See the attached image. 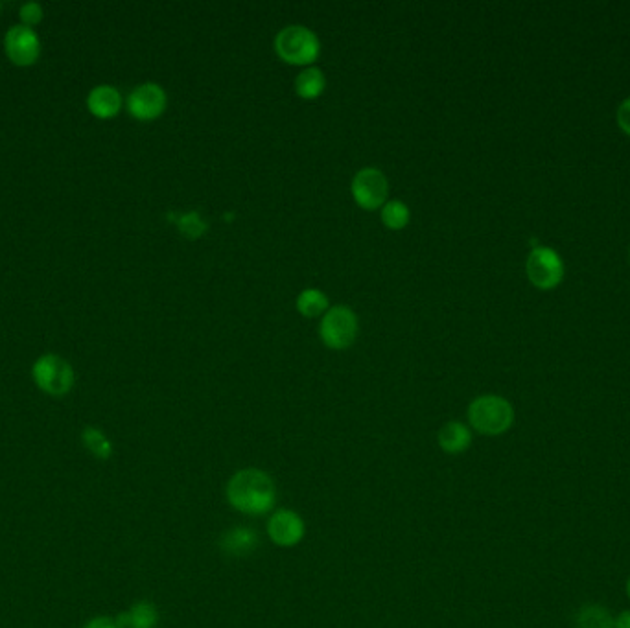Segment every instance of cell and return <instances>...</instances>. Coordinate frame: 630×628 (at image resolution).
<instances>
[{
    "label": "cell",
    "instance_id": "cell-1",
    "mask_svg": "<svg viewBox=\"0 0 630 628\" xmlns=\"http://www.w3.org/2000/svg\"><path fill=\"white\" fill-rule=\"evenodd\" d=\"M225 498L234 511L244 516H264L277 503V485L268 472L249 466L229 477Z\"/></svg>",
    "mask_w": 630,
    "mask_h": 628
},
{
    "label": "cell",
    "instance_id": "cell-2",
    "mask_svg": "<svg viewBox=\"0 0 630 628\" xmlns=\"http://www.w3.org/2000/svg\"><path fill=\"white\" fill-rule=\"evenodd\" d=\"M468 424L479 435L500 437L513 428V404L500 395H481L470 402Z\"/></svg>",
    "mask_w": 630,
    "mask_h": 628
},
{
    "label": "cell",
    "instance_id": "cell-3",
    "mask_svg": "<svg viewBox=\"0 0 630 628\" xmlns=\"http://www.w3.org/2000/svg\"><path fill=\"white\" fill-rule=\"evenodd\" d=\"M275 52L284 63L290 65H312L319 58V37L306 26L290 24L282 28L275 37Z\"/></svg>",
    "mask_w": 630,
    "mask_h": 628
},
{
    "label": "cell",
    "instance_id": "cell-4",
    "mask_svg": "<svg viewBox=\"0 0 630 628\" xmlns=\"http://www.w3.org/2000/svg\"><path fill=\"white\" fill-rule=\"evenodd\" d=\"M32 378L39 391L54 398L69 395L76 382L72 365L58 354H43L37 358L32 367Z\"/></svg>",
    "mask_w": 630,
    "mask_h": 628
},
{
    "label": "cell",
    "instance_id": "cell-5",
    "mask_svg": "<svg viewBox=\"0 0 630 628\" xmlns=\"http://www.w3.org/2000/svg\"><path fill=\"white\" fill-rule=\"evenodd\" d=\"M319 336L328 349H349L358 336V317L349 306H332L319 325Z\"/></svg>",
    "mask_w": 630,
    "mask_h": 628
},
{
    "label": "cell",
    "instance_id": "cell-6",
    "mask_svg": "<svg viewBox=\"0 0 630 628\" xmlns=\"http://www.w3.org/2000/svg\"><path fill=\"white\" fill-rule=\"evenodd\" d=\"M525 273L538 290H553L564 279V262L555 249L538 245L527 256Z\"/></svg>",
    "mask_w": 630,
    "mask_h": 628
},
{
    "label": "cell",
    "instance_id": "cell-7",
    "mask_svg": "<svg viewBox=\"0 0 630 628\" xmlns=\"http://www.w3.org/2000/svg\"><path fill=\"white\" fill-rule=\"evenodd\" d=\"M352 198L365 210L382 209L389 196V181L382 170L367 166L352 179Z\"/></svg>",
    "mask_w": 630,
    "mask_h": 628
},
{
    "label": "cell",
    "instance_id": "cell-8",
    "mask_svg": "<svg viewBox=\"0 0 630 628\" xmlns=\"http://www.w3.org/2000/svg\"><path fill=\"white\" fill-rule=\"evenodd\" d=\"M6 56L17 67H32L41 56V39L34 28L17 24L4 37Z\"/></svg>",
    "mask_w": 630,
    "mask_h": 628
},
{
    "label": "cell",
    "instance_id": "cell-9",
    "mask_svg": "<svg viewBox=\"0 0 630 628\" xmlns=\"http://www.w3.org/2000/svg\"><path fill=\"white\" fill-rule=\"evenodd\" d=\"M168 98L159 83H142L135 87L128 96V113L140 122H152L166 111Z\"/></svg>",
    "mask_w": 630,
    "mask_h": 628
},
{
    "label": "cell",
    "instance_id": "cell-10",
    "mask_svg": "<svg viewBox=\"0 0 630 628\" xmlns=\"http://www.w3.org/2000/svg\"><path fill=\"white\" fill-rule=\"evenodd\" d=\"M269 540L279 547H295L303 542L306 524L303 516L293 509H277L271 512L266 524Z\"/></svg>",
    "mask_w": 630,
    "mask_h": 628
},
{
    "label": "cell",
    "instance_id": "cell-11",
    "mask_svg": "<svg viewBox=\"0 0 630 628\" xmlns=\"http://www.w3.org/2000/svg\"><path fill=\"white\" fill-rule=\"evenodd\" d=\"M472 441H474V435L470 426L463 424L461 420H448L437 433L439 448L446 455L465 454L472 446Z\"/></svg>",
    "mask_w": 630,
    "mask_h": 628
},
{
    "label": "cell",
    "instance_id": "cell-12",
    "mask_svg": "<svg viewBox=\"0 0 630 628\" xmlns=\"http://www.w3.org/2000/svg\"><path fill=\"white\" fill-rule=\"evenodd\" d=\"M258 546H260V540H258L257 531L244 525L233 527L220 536V549L227 557H236V559L247 557Z\"/></svg>",
    "mask_w": 630,
    "mask_h": 628
},
{
    "label": "cell",
    "instance_id": "cell-13",
    "mask_svg": "<svg viewBox=\"0 0 630 628\" xmlns=\"http://www.w3.org/2000/svg\"><path fill=\"white\" fill-rule=\"evenodd\" d=\"M122 94L113 85H96L87 96V109L91 115L102 120L117 117L122 109Z\"/></svg>",
    "mask_w": 630,
    "mask_h": 628
},
{
    "label": "cell",
    "instance_id": "cell-14",
    "mask_svg": "<svg viewBox=\"0 0 630 628\" xmlns=\"http://www.w3.org/2000/svg\"><path fill=\"white\" fill-rule=\"evenodd\" d=\"M117 619L124 628H157L161 621V614L152 601L140 599L129 606L126 612L118 614Z\"/></svg>",
    "mask_w": 630,
    "mask_h": 628
},
{
    "label": "cell",
    "instance_id": "cell-15",
    "mask_svg": "<svg viewBox=\"0 0 630 628\" xmlns=\"http://www.w3.org/2000/svg\"><path fill=\"white\" fill-rule=\"evenodd\" d=\"M83 448L98 461H109L115 454V446L107 433L96 426H87L82 431Z\"/></svg>",
    "mask_w": 630,
    "mask_h": 628
},
{
    "label": "cell",
    "instance_id": "cell-16",
    "mask_svg": "<svg viewBox=\"0 0 630 628\" xmlns=\"http://www.w3.org/2000/svg\"><path fill=\"white\" fill-rule=\"evenodd\" d=\"M325 87H327V78H325L323 70L317 69V67H308L295 78V93L304 100L319 98L321 94L325 93Z\"/></svg>",
    "mask_w": 630,
    "mask_h": 628
},
{
    "label": "cell",
    "instance_id": "cell-17",
    "mask_svg": "<svg viewBox=\"0 0 630 628\" xmlns=\"http://www.w3.org/2000/svg\"><path fill=\"white\" fill-rule=\"evenodd\" d=\"M577 628H614V616L607 606L584 605L575 616Z\"/></svg>",
    "mask_w": 630,
    "mask_h": 628
},
{
    "label": "cell",
    "instance_id": "cell-18",
    "mask_svg": "<svg viewBox=\"0 0 630 628\" xmlns=\"http://www.w3.org/2000/svg\"><path fill=\"white\" fill-rule=\"evenodd\" d=\"M328 297L325 291L317 290V288H308L299 293L297 297V310L304 317H319L328 312Z\"/></svg>",
    "mask_w": 630,
    "mask_h": 628
},
{
    "label": "cell",
    "instance_id": "cell-19",
    "mask_svg": "<svg viewBox=\"0 0 630 628\" xmlns=\"http://www.w3.org/2000/svg\"><path fill=\"white\" fill-rule=\"evenodd\" d=\"M409 220H411V212L404 201L387 199V203L382 207V221L387 229L400 231L408 225Z\"/></svg>",
    "mask_w": 630,
    "mask_h": 628
},
{
    "label": "cell",
    "instance_id": "cell-20",
    "mask_svg": "<svg viewBox=\"0 0 630 628\" xmlns=\"http://www.w3.org/2000/svg\"><path fill=\"white\" fill-rule=\"evenodd\" d=\"M175 223H177L179 233L183 234V236H187L190 240H198V238H201L203 234L207 233V229H209L205 218H203L199 212H196V210L185 212L183 216L177 218Z\"/></svg>",
    "mask_w": 630,
    "mask_h": 628
},
{
    "label": "cell",
    "instance_id": "cell-21",
    "mask_svg": "<svg viewBox=\"0 0 630 628\" xmlns=\"http://www.w3.org/2000/svg\"><path fill=\"white\" fill-rule=\"evenodd\" d=\"M19 17H21L24 26H30V28H32L35 24H39L43 21V8H41V4H37V2H26V4L21 6Z\"/></svg>",
    "mask_w": 630,
    "mask_h": 628
},
{
    "label": "cell",
    "instance_id": "cell-22",
    "mask_svg": "<svg viewBox=\"0 0 630 628\" xmlns=\"http://www.w3.org/2000/svg\"><path fill=\"white\" fill-rule=\"evenodd\" d=\"M83 628H124L120 625L117 617L96 616L89 619Z\"/></svg>",
    "mask_w": 630,
    "mask_h": 628
},
{
    "label": "cell",
    "instance_id": "cell-23",
    "mask_svg": "<svg viewBox=\"0 0 630 628\" xmlns=\"http://www.w3.org/2000/svg\"><path fill=\"white\" fill-rule=\"evenodd\" d=\"M618 126L630 137V96L618 107Z\"/></svg>",
    "mask_w": 630,
    "mask_h": 628
},
{
    "label": "cell",
    "instance_id": "cell-24",
    "mask_svg": "<svg viewBox=\"0 0 630 628\" xmlns=\"http://www.w3.org/2000/svg\"><path fill=\"white\" fill-rule=\"evenodd\" d=\"M614 628H630V610H623L618 617H614Z\"/></svg>",
    "mask_w": 630,
    "mask_h": 628
},
{
    "label": "cell",
    "instance_id": "cell-25",
    "mask_svg": "<svg viewBox=\"0 0 630 628\" xmlns=\"http://www.w3.org/2000/svg\"><path fill=\"white\" fill-rule=\"evenodd\" d=\"M625 592H627V597H629V601H630V577H629V581H627V586H625Z\"/></svg>",
    "mask_w": 630,
    "mask_h": 628
}]
</instances>
